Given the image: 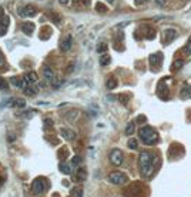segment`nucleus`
I'll use <instances>...</instances> for the list:
<instances>
[{
	"label": "nucleus",
	"mask_w": 191,
	"mask_h": 197,
	"mask_svg": "<svg viewBox=\"0 0 191 197\" xmlns=\"http://www.w3.org/2000/svg\"><path fill=\"white\" fill-rule=\"evenodd\" d=\"M4 65V55L2 53V50H0V67Z\"/></svg>",
	"instance_id": "58836bf2"
},
{
	"label": "nucleus",
	"mask_w": 191,
	"mask_h": 197,
	"mask_svg": "<svg viewBox=\"0 0 191 197\" xmlns=\"http://www.w3.org/2000/svg\"><path fill=\"white\" fill-rule=\"evenodd\" d=\"M117 80H116V79H108L107 80V83H106V87L108 89V90H113V89H116L117 87Z\"/></svg>",
	"instance_id": "4be33fe9"
},
{
	"label": "nucleus",
	"mask_w": 191,
	"mask_h": 197,
	"mask_svg": "<svg viewBox=\"0 0 191 197\" xmlns=\"http://www.w3.org/2000/svg\"><path fill=\"white\" fill-rule=\"evenodd\" d=\"M161 63H163V55H161V53H155V55H151L150 56V65H151V67L158 69L161 66Z\"/></svg>",
	"instance_id": "6e6552de"
},
{
	"label": "nucleus",
	"mask_w": 191,
	"mask_h": 197,
	"mask_svg": "<svg viewBox=\"0 0 191 197\" xmlns=\"http://www.w3.org/2000/svg\"><path fill=\"white\" fill-rule=\"evenodd\" d=\"M118 100L121 102V104H127L128 100H130V94H120L118 96Z\"/></svg>",
	"instance_id": "bb28decb"
},
{
	"label": "nucleus",
	"mask_w": 191,
	"mask_h": 197,
	"mask_svg": "<svg viewBox=\"0 0 191 197\" xmlns=\"http://www.w3.org/2000/svg\"><path fill=\"white\" fill-rule=\"evenodd\" d=\"M60 2V4H67L69 3V0H59Z\"/></svg>",
	"instance_id": "37998d69"
},
{
	"label": "nucleus",
	"mask_w": 191,
	"mask_h": 197,
	"mask_svg": "<svg viewBox=\"0 0 191 197\" xmlns=\"http://www.w3.org/2000/svg\"><path fill=\"white\" fill-rule=\"evenodd\" d=\"M165 80H167V79H163L157 86V93L160 94V97L163 93H168V87H167V84H165Z\"/></svg>",
	"instance_id": "2eb2a0df"
},
{
	"label": "nucleus",
	"mask_w": 191,
	"mask_h": 197,
	"mask_svg": "<svg viewBox=\"0 0 191 197\" xmlns=\"http://www.w3.org/2000/svg\"><path fill=\"white\" fill-rule=\"evenodd\" d=\"M181 66H183V60H175L174 63H173V66H171V70H175V69H180Z\"/></svg>",
	"instance_id": "f704fd0d"
},
{
	"label": "nucleus",
	"mask_w": 191,
	"mask_h": 197,
	"mask_svg": "<svg viewBox=\"0 0 191 197\" xmlns=\"http://www.w3.org/2000/svg\"><path fill=\"white\" fill-rule=\"evenodd\" d=\"M59 170H60L61 173H64V174H70L71 173V167L69 166L67 163H63V161L59 164Z\"/></svg>",
	"instance_id": "a211bd4d"
},
{
	"label": "nucleus",
	"mask_w": 191,
	"mask_h": 197,
	"mask_svg": "<svg viewBox=\"0 0 191 197\" xmlns=\"http://www.w3.org/2000/svg\"><path fill=\"white\" fill-rule=\"evenodd\" d=\"M86 177H87V173H86V170L84 169H80L76 173V177H74V180L76 181H84L86 180Z\"/></svg>",
	"instance_id": "f3484780"
},
{
	"label": "nucleus",
	"mask_w": 191,
	"mask_h": 197,
	"mask_svg": "<svg viewBox=\"0 0 191 197\" xmlns=\"http://www.w3.org/2000/svg\"><path fill=\"white\" fill-rule=\"evenodd\" d=\"M36 13H37L36 7H34V6H31V4H27V6L20 7V9H19V14H20V16H29V17H33V16H36Z\"/></svg>",
	"instance_id": "423d86ee"
},
{
	"label": "nucleus",
	"mask_w": 191,
	"mask_h": 197,
	"mask_svg": "<svg viewBox=\"0 0 191 197\" xmlns=\"http://www.w3.org/2000/svg\"><path fill=\"white\" fill-rule=\"evenodd\" d=\"M3 14H4V9L0 6V17H3Z\"/></svg>",
	"instance_id": "79ce46f5"
},
{
	"label": "nucleus",
	"mask_w": 191,
	"mask_h": 197,
	"mask_svg": "<svg viewBox=\"0 0 191 197\" xmlns=\"http://www.w3.org/2000/svg\"><path fill=\"white\" fill-rule=\"evenodd\" d=\"M127 146L130 147L131 150H137V149H138V142H137V139H130V140H128V143H127Z\"/></svg>",
	"instance_id": "a878e982"
},
{
	"label": "nucleus",
	"mask_w": 191,
	"mask_h": 197,
	"mask_svg": "<svg viewBox=\"0 0 191 197\" xmlns=\"http://www.w3.org/2000/svg\"><path fill=\"white\" fill-rule=\"evenodd\" d=\"M39 82V77L34 71H29L27 74H24V86H30V84H34V83Z\"/></svg>",
	"instance_id": "1a4fd4ad"
},
{
	"label": "nucleus",
	"mask_w": 191,
	"mask_h": 197,
	"mask_svg": "<svg viewBox=\"0 0 191 197\" xmlns=\"http://www.w3.org/2000/svg\"><path fill=\"white\" fill-rule=\"evenodd\" d=\"M154 164H155V156L148 153V151H143L138 157V166H140V173L144 179L151 177V174L154 173Z\"/></svg>",
	"instance_id": "f257e3e1"
},
{
	"label": "nucleus",
	"mask_w": 191,
	"mask_h": 197,
	"mask_svg": "<svg viewBox=\"0 0 191 197\" xmlns=\"http://www.w3.org/2000/svg\"><path fill=\"white\" fill-rule=\"evenodd\" d=\"M13 103H14V106H17V107H24V106H26V102H24L23 98H16Z\"/></svg>",
	"instance_id": "72a5a7b5"
},
{
	"label": "nucleus",
	"mask_w": 191,
	"mask_h": 197,
	"mask_svg": "<svg viewBox=\"0 0 191 197\" xmlns=\"http://www.w3.org/2000/svg\"><path fill=\"white\" fill-rule=\"evenodd\" d=\"M83 196V189L81 187H74L71 190V197H81Z\"/></svg>",
	"instance_id": "393cba45"
},
{
	"label": "nucleus",
	"mask_w": 191,
	"mask_h": 197,
	"mask_svg": "<svg viewBox=\"0 0 191 197\" xmlns=\"http://www.w3.org/2000/svg\"><path fill=\"white\" fill-rule=\"evenodd\" d=\"M134 130H136V123L130 122V123L127 124V127H126V130H124V133H126L127 136H131V134L134 133Z\"/></svg>",
	"instance_id": "aec40b11"
},
{
	"label": "nucleus",
	"mask_w": 191,
	"mask_h": 197,
	"mask_svg": "<svg viewBox=\"0 0 191 197\" xmlns=\"http://www.w3.org/2000/svg\"><path fill=\"white\" fill-rule=\"evenodd\" d=\"M183 53H184V55H187V56L191 55V43H190V41H188L184 47H183Z\"/></svg>",
	"instance_id": "473e14b6"
},
{
	"label": "nucleus",
	"mask_w": 191,
	"mask_h": 197,
	"mask_svg": "<svg viewBox=\"0 0 191 197\" xmlns=\"http://www.w3.org/2000/svg\"><path fill=\"white\" fill-rule=\"evenodd\" d=\"M188 41H190V43H191V36H190V37H188Z\"/></svg>",
	"instance_id": "a18cd8bd"
},
{
	"label": "nucleus",
	"mask_w": 191,
	"mask_h": 197,
	"mask_svg": "<svg viewBox=\"0 0 191 197\" xmlns=\"http://www.w3.org/2000/svg\"><path fill=\"white\" fill-rule=\"evenodd\" d=\"M21 31H23L24 34H31L34 31V24L31 23V22H27V23H23L21 24Z\"/></svg>",
	"instance_id": "ddd939ff"
},
{
	"label": "nucleus",
	"mask_w": 191,
	"mask_h": 197,
	"mask_svg": "<svg viewBox=\"0 0 191 197\" xmlns=\"http://www.w3.org/2000/svg\"><path fill=\"white\" fill-rule=\"evenodd\" d=\"M138 136H140L141 142L147 144V146H153L158 140V134L154 132V129L151 126H143L138 130Z\"/></svg>",
	"instance_id": "f03ea898"
},
{
	"label": "nucleus",
	"mask_w": 191,
	"mask_h": 197,
	"mask_svg": "<svg viewBox=\"0 0 191 197\" xmlns=\"http://www.w3.org/2000/svg\"><path fill=\"white\" fill-rule=\"evenodd\" d=\"M51 20H53L54 24H60V23H61V17L59 16V14L53 13V14H51Z\"/></svg>",
	"instance_id": "7c9ffc66"
},
{
	"label": "nucleus",
	"mask_w": 191,
	"mask_h": 197,
	"mask_svg": "<svg viewBox=\"0 0 191 197\" xmlns=\"http://www.w3.org/2000/svg\"><path fill=\"white\" fill-rule=\"evenodd\" d=\"M12 84L16 86V87H21V86H24V82H21L20 79H17V77H13L12 79Z\"/></svg>",
	"instance_id": "cd10ccee"
},
{
	"label": "nucleus",
	"mask_w": 191,
	"mask_h": 197,
	"mask_svg": "<svg viewBox=\"0 0 191 197\" xmlns=\"http://www.w3.org/2000/svg\"><path fill=\"white\" fill-rule=\"evenodd\" d=\"M127 176L124 173H121V171H113V173L108 174V181H110L111 184H124L127 183Z\"/></svg>",
	"instance_id": "20e7f679"
},
{
	"label": "nucleus",
	"mask_w": 191,
	"mask_h": 197,
	"mask_svg": "<svg viewBox=\"0 0 191 197\" xmlns=\"http://www.w3.org/2000/svg\"><path fill=\"white\" fill-rule=\"evenodd\" d=\"M107 2H108V3H113V2H114V0H107Z\"/></svg>",
	"instance_id": "c03bdc74"
},
{
	"label": "nucleus",
	"mask_w": 191,
	"mask_h": 197,
	"mask_svg": "<svg viewBox=\"0 0 191 197\" xmlns=\"http://www.w3.org/2000/svg\"><path fill=\"white\" fill-rule=\"evenodd\" d=\"M77 114H79L77 110L69 112V113H67V120H70V122H71V120H76V119H77Z\"/></svg>",
	"instance_id": "c85d7f7f"
},
{
	"label": "nucleus",
	"mask_w": 191,
	"mask_h": 197,
	"mask_svg": "<svg viewBox=\"0 0 191 197\" xmlns=\"http://www.w3.org/2000/svg\"><path fill=\"white\" fill-rule=\"evenodd\" d=\"M51 124H53V122H51L50 119H46V120H44V126H46V127L51 126Z\"/></svg>",
	"instance_id": "ea45409f"
},
{
	"label": "nucleus",
	"mask_w": 191,
	"mask_h": 197,
	"mask_svg": "<svg viewBox=\"0 0 191 197\" xmlns=\"http://www.w3.org/2000/svg\"><path fill=\"white\" fill-rule=\"evenodd\" d=\"M60 136L66 140H74L76 139V133L73 132L71 129H67V127H63L60 129Z\"/></svg>",
	"instance_id": "9d476101"
},
{
	"label": "nucleus",
	"mask_w": 191,
	"mask_h": 197,
	"mask_svg": "<svg viewBox=\"0 0 191 197\" xmlns=\"http://www.w3.org/2000/svg\"><path fill=\"white\" fill-rule=\"evenodd\" d=\"M147 2H150V0H134V3H136V6H141V4H144V3H147Z\"/></svg>",
	"instance_id": "4c0bfd02"
},
{
	"label": "nucleus",
	"mask_w": 191,
	"mask_h": 197,
	"mask_svg": "<svg viewBox=\"0 0 191 197\" xmlns=\"http://www.w3.org/2000/svg\"><path fill=\"white\" fill-rule=\"evenodd\" d=\"M80 163H81V157L80 156H74L73 159H71V166L73 167H77Z\"/></svg>",
	"instance_id": "c756f323"
},
{
	"label": "nucleus",
	"mask_w": 191,
	"mask_h": 197,
	"mask_svg": "<svg viewBox=\"0 0 191 197\" xmlns=\"http://www.w3.org/2000/svg\"><path fill=\"white\" fill-rule=\"evenodd\" d=\"M187 97H191V86L188 83H185L181 89V98H187Z\"/></svg>",
	"instance_id": "dca6fc26"
},
{
	"label": "nucleus",
	"mask_w": 191,
	"mask_h": 197,
	"mask_svg": "<svg viewBox=\"0 0 191 197\" xmlns=\"http://www.w3.org/2000/svg\"><path fill=\"white\" fill-rule=\"evenodd\" d=\"M7 27H9V17H3L2 20H0V37L4 36L7 31Z\"/></svg>",
	"instance_id": "f8f14e48"
},
{
	"label": "nucleus",
	"mask_w": 191,
	"mask_h": 197,
	"mask_svg": "<svg viewBox=\"0 0 191 197\" xmlns=\"http://www.w3.org/2000/svg\"><path fill=\"white\" fill-rule=\"evenodd\" d=\"M107 10L108 9L104 3H101V2H97V3H96V12H97V13H107Z\"/></svg>",
	"instance_id": "6ab92c4d"
},
{
	"label": "nucleus",
	"mask_w": 191,
	"mask_h": 197,
	"mask_svg": "<svg viewBox=\"0 0 191 197\" xmlns=\"http://www.w3.org/2000/svg\"><path fill=\"white\" fill-rule=\"evenodd\" d=\"M164 36H165V43H171V41L177 37V30L175 29H165Z\"/></svg>",
	"instance_id": "9b49d317"
},
{
	"label": "nucleus",
	"mask_w": 191,
	"mask_h": 197,
	"mask_svg": "<svg viewBox=\"0 0 191 197\" xmlns=\"http://www.w3.org/2000/svg\"><path fill=\"white\" fill-rule=\"evenodd\" d=\"M73 46V37H71V34H67L63 40L60 41V50L61 51H69Z\"/></svg>",
	"instance_id": "0eeeda50"
},
{
	"label": "nucleus",
	"mask_w": 191,
	"mask_h": 197,
	"mask_svg": "<svg viewBox=\"0 0 191 197\" xmlns=\"http://www.w3.org/2000/svg\"><path fill=\"white\" fill-rule=\"evenodd\" d=\"M110 61H111V57L108 55H103L100 57V65L101 66H107V65H110Z\"/></svg>",
	"instance_id": "b1692460"
},
{
	"label": "nucleus",
	"mask_w": 191,
	"mask_h": 197,
	"mask_svg": "<svg viewBox=\"0 0 191 197\" xmlns=\"http://www.w3.org/2000/svg\"><path fill=\"white\" fill-rule=\"evenodd\" d=\"M107 43H106V41H100V43L97 44V49H96V50H97V53H104V51H107Z\"/></svg>",
	"instance_id": "5701e85b"
},
{
	"label": "nucleus",
	"mask_w": 191,
	"mask_h": 197,
	"mask_svg": "<svg viewBox=\"0 0 191 197\" xmlns=\"http://www.w3.org/2000/svg\"><path fill=\"white\" fill-rule=\"evenodd\" d=\"M110 161L114 166H120L123 163V153H121L118 149H114L110 153Z\"/></svg>",
	"instance_id": "39448f33"
},
{
	"label": "nucleus",
	"mask_w": 191,
	"mask_h": 197,
	"mask_svg": "<svg viewBox=\"0 0 191 197\" xmlns=\"http://www.w3.org/2000/svg\"><path fill=\"white\" fill-rule=\"evenodd\" d=\"M43 74H44V79H46L49 83H53L54 80V71L51 70L50 67H44L43 69Z\"/></svg>",
	"instance_id": "4468645a"
},
{
	"label": "nucleus",
	"mask_w": 191,
	"mask_h": 197,
	"mask_svg": "<svg viewBox=\"0 0 191 197\" xmlns=\"http://www.w3.org/2000/svg\"><path fill=\"white\" fill-rule=\"evenodd\" d=\"M147 122V117L146 116H138L137 117V123H146Z\"/></svg>",
	"instance_id": "e433bc0d"
},
{
	"label": "nucleus",
	"mask_w": 191,
	"mask_h": 197,
	"mask_svg": "<svg viewBox=\"0 0 191 197\" xmlns=\"http://www.w3.org/2000/svg\"><path fill=\"white\" fill-rule=\"evenodd\" d=\"M0 89H4V90H7V82L4 80L3 77H0Z\"/></svg>",
	"instance_id": "c9c22d12"
},
{
	"label": "nucleus",
	"mask_w": 191,
	"mask_h": 197,
	"mask_svg": "<svg viewBox=\"0 0 191 197\" xmlns=\"http://www.w3.org/2000/svg\"><path fill=\"white\" fill-rule=\"evenodd\" d=\"M146 37L148 39V40H153V39L155 37V30L153 27H146Z\"/></svg>",
	"instance_id": "412c9836"
},
{
	"label": "nucleus",
	"mask_w": 191,
	"mask_h": 197,
	"mask_svg": "<svg viewBox=\"0 0 191 197\" xmlns=\"http://www.w3.org/2000/svg\"><path fill=\"white\" fill-rule=\"evenodd\" d=\"M155 2H157L160 6H164V3H165V0H155Z\"/></svg>",
	"instance_id": "a19ab883"
},
{
	"label": "nucleus",
	"mask_w": 191,
	"mask_h": 197,
	"mask_svg": "<svg viewBox=\"0 0 191 197\" xmlns=\"http://www.w3.org/2000/svg\"><path fill=\"white\" fill-rule=\"evenodd\" d=\"M46 189H47V181H46V179H43V177L36 179V180L33 181V184H31V190H33L34 194H43L44 191H46Z\"/></svg>",
	"instance_id": "7ed1b4c3"
},
{
	"label": "nucleus",
	"mask_w": 191,
	"mask_h": 197,
	"mask_svg": "<svg viewBox=\"0 0 191 197\" xmlns=\"http://www.w3.org/2000/svg\"><path fill=\"white\" fill-rule=\"evenodd\" d=\"M53 197H59V194H54V196Z\"/></svg>",
	"instance_id": "49530a36"
},
{
	"label": "nucleus",
	"mask_w": 191,
	"mask_h": 197,
	"mask_svg": "<svg viewBox=\"0 0 191 197\" xmlns=\"http://www.w3.org/2000/svg\"><path fill=\"white\" fill-rule=\"evenodd\" d=\"M26 94L27 96H34L36 94V89L31 86H26Z\"/></svg>",
	"instance_id": "2f4dec72"
}]
</instances>
